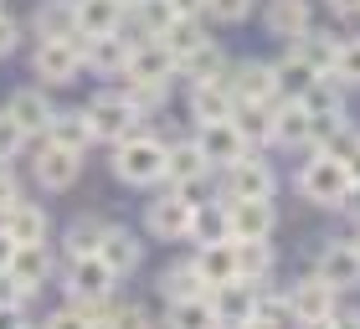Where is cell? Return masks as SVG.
<instances>
[{
    "label": "cell",
    "instance_id": "cell-34",
    "mask_svg": "<svg viewBox=\"0 0 360 329\" xmlns=\"http://www.w3.org/2000/svg\"><path fill=\"white\" fill-rule=\"evenodd\" d=\"M232 124H237V134L248 144H268L273 139V103H237Z\"/></svg>",
    "mask_w": 360,
    "mask_h": 329
},
{
    "label": "cell",
    "instance_id": "cell-51",
    "mask_svg": "<svg viewBox=\"0 0 360 329\" xmlns=\"http://www.w3.org/2000/svg\"><path fill=\"white\" fill-rule=\"evenodd\" d=\"M335 15H360V0H330Z\"/></svg>",
    "mask_w": 360,
    "mask_h": 329
},
{
    "label": "cell",
    "instance_id": "cell-15",
    "mask_svg": "<svg viewBox=\"0 0 360 329\" xmlns=\"http://www.w3.org/2000/svg\"><path fill=\"white\" fill-rule=\"evenodd\" d=\"M129 77H139V82H170L175 72H180V62H175V52L165 41H134V52H129V67H124Z\"/></svg>",
    "mask_w": 360,
    "mask_h": 329
},
{
    "label": "cell",
    "instance_id": "cell-44",
    "mask_svg": "<svg viewBox=\"0 0 360 329\" xmlns=\"http://www.w3.org/2000/svg\"><path fill=\"white\" fill-rule=\"evenodd\" d=\"M21 304H26V288L15 283L11 268H0V309H21Z\"/></svg>",
    "mask_w": 360,
    "mask_h": 329
},
{
    "label": "cell",
    "instance_id": "cell-33",
    "mask_svg": "<svg viewBox=\"0 0 360 329\" xmlns=\"http://www.w3.org/2000/svg\"><path fill=\"white\" fill-rule=\"evenodd\" d=\"M160 41H165L170 52H175V62H186L191 52H201V46H206L211 37L201 31V15H175V21L165 26V37H160Z\"/></svg>",
    "mask_w": 360,
    "mask_h": 329
},
{
    "label": "cell",
    "instance_id": "cell-4",
    "mask_svg": "<svg viewBox=\"0 0 360 329\" xmlns=\"http://www.w3.org/2000/svg\"><path fill=\"white\" fill-rule=\"evenodd\" d=\"M113 283H119V273L108 268L103 257H68V299L72 304H88V309H103L113 299Z\"/></svg>",
    "mask_w": 360,
    "mask_h": 329
},
{
    "label": "cell",
    "instance_id": "cell-49",
    "mask_svg": "<svg viewBox=\"0 0 360 329\" xmlns=\"http://www.w3.org/2000/svg\"><path fill=\"white\" fill-rule=\"evenodd\" d=\"M0 329H26V314L21 309H0Z\"/></svg>",
    "mask_w": 360,
    "mask_h": 329
},
{
    "label": "cell",
    "instance_id": "cell-55",
    "mask_svg": "<svg viewBox=\"0 0 360 329\" xmlns=\"http://www.w3.org/2000/svg\"><path fill=\"white\" fill-rule=\"evenodd\" d=\"M237 329H278V324H268V319H248V324H237Z\"/></svg>",
    "mask_w": 360,
    "mask_h": 329
},
{
    "label": "cell",
    "instance_id": "cell-7",
    "mask_svg": "<svg viewBox=\"0 0 360 329\" xmlns=\"http://www.w3.org/2000/svg\"><path fill=\"white\" fill-rule=\"evenodd\" d=\"M257 304H263V288L248 283V278H232V283H217V288H211V309H217L221 329H237V324L257 319Z\"/></svg>",
    "mask_w": 360,
    "mask_h": 329
},
{
    "label": "cell",
    "instance_id": "cell-9",
    "mask_svg": "<svg viewBox=\"0 0 360 329\" xmlns=\"http://www.w3.org/2000/svg\"><path fill=\"white\" fill-rule=\"evenodd\" d=\"M226 88L237 93V103H278L273 62H237V67L226 72Z\"/></svg>",
    "mask_w": 360,
    "mask_h": 329
},
{
    "label": "cell",
    "instance_id": "cell-13",
    "mask_svg": "<svg viewBox=\"0 0 360 329\" xmlns=\"http://www.w3.org/2000/svg\"><path fill=\"white\" fill-rule=\"evenodd\" d=\"M144 232L160 237V242H186V232H191V206L180 201L175 191L160 195V201L144 206Z\"/></svg>",
    "mask_w": 360,
    "mask_h": 329
},
{
    "label": "cell",
    "instance_id": "cell-12",
    "mask_svg": "<svg viewBox=\"0 0 360 329\" xmlns=\"http://www.w3.org/2000/svg\"><path fill=\"white\" fill-rule=\"evenodd\" d=\"M226 221H232V242H268L278 211L273 201H226Z\"/></svg>",
    "mask_w": 360,
    "mask_h": 329
},
{
    "label": "cell",
    "instance_id": "cell-28",
    "mask_svg": "<svg viewBox=\"0 0 360 329\" xmlns=\"http://www.w3.org/2000/svg\"><path fill=\"white\" fill-rule=\"evenodd\" d=\"M195 247L201 242H226L232 237V221H226V201L217 195V201H201V206H191V232H186Z\"/></svg>",
    "mask_w": 360,
    "mask_h": 329
},
{
    "label": "cell",
    "instance_id": "cell-1",
    "mask_svg": "<svg viewBox=\"0 0 360 329\" xmlns=\"http://www.w3.org/2000/svg\"><path fill=\"white\" fill-rule=\"evenodd\" d=\"M299 195L309 206H324V211H345L350 206V195H355V180L345 170V160H335V155H314L299 170Z\"/></svg>",
    "mask_w": 360,
    "mask_h": 329
},
{
    "label": "cell",
    "instance_id": "cell-26",
    "mask_svg": "<svg viewBox=\"0 0 360 329\" xmlns=\"http://www.w3.org/2000/svg\"><path fill=\"white\" fill-rule=\"evenodd\" d=\"M46 144H62V150H77V155H83L88 144H93L88 113H83V108H57L52 124H46Z\"/></svg>",
    "mask_w": 360,
    "mask_h": 329
},
{
    "label": "cell",
    "instance_id": "cell-46",
    "mask_svg": "<svg viewBox=\"0 0 360 329\" xmlns=\"http://www.w3.org/2000/svg\"><path fill=\"white\" fill-rule=\"evenodd\" d=\"M15 46H21V21H11V15L0 11V57H11Z\"/></svg>",
    "mask_w": 360,
    "mask_h": 329
},
{
    "label": "cell",
    "instance_id": "cell-47",
    "mask_svg": "<svg viewBox=\"0 0 360 329\" xmlns=\"http://www.w3.org/2000/svg\"><path fill=\"white\" fill-rule=\"evenodd\" d=\"M170 191H175L186 206H201V201H206V175H201V180H180V186H170Z\"/></svg>",
    "mask_w": 360,
    "mask_h": 329
},
{
    "label": "cell",
    "instance_id": "cell-25",
    "mask_svg": "<svg viewBox=\"0 0 360 329\" xmlns=\"http://www.w3.org/2000/svg\"><path fill=\"white\" fill-rule=\"evenodd\" d=\"M11 273H15V283L26 288V299H31L37 288H46V278H52V252H46V242L15 247V257H11Z\"/></svg>",
    "mask_w": 360,
    "mask_h": 329
},
{
    "label": "cell",
    "instance_id": "cell-2",
    "mask_svg": "<svg viewBox=\"0 0 360 329\" xmlns=\"http://www.w3.org/2000/svg\"><path fill=\"white\" fill-rule=\"evenodd\" d=\"M113 175L124 186H160L165 180V139L160 134H129L113 144Z\"/></svg>",
    "mask_w": 360,
    "mask_h": 329
},
{
    "label": "cell",
    "instance_id": "cell-27",
    "mask_svg": "<svg viewBox=\"0 0 360 329\" xmlns=\"http://www.w3.org/2000/svg\"><path fill=\"white\" fill-rule=\"evenodd\" d=\"M41 41H57V37H77V0H41L37 15H31Z\"/></svg>",
    "mask_w": 360,
    "mask_h": 329
},
{
    "label": "cell",
    "instance_id": "cell-57",
    "mask_svg": "<svg viewBox=\"0 0 360 329\" xmlns=\"http://www.w3.org/2000/svg\"><path fill=\"white\" fill-rule=\"evenodd\" d=\"M350 247H355V252H360V237H355V242H350Z\"/></svg>",
    "mask_w": 360,
    "mask_h": 329
},
{
    "label": "cell",
    "instance_id": "cell-36",
    "mask_svg": "<svg viewBox=\"0 0 360 329\" xmlns=\"http://www.w3.org/2000/svg\"><path fill=\"white\" fill-rule=\"evenodd\" d=\"M98 329H160L144 304H103L98 309Z\"/></svg>",
    "mask_w": 360,
    "mask_h": 329
},
{
    "label": "cell",
    "instance_id": "cell-41",
    "mask_svg": "<svg viewBox=\"0 0 360 329\" xmlns=\"http://www.w3.org/2000/svg\"><path fill=\"white\" fill-rule=\"evenodd\" d=\"M335 77L345 82V88H360V37L340 41V57H335Z\"/></svg>",
    "mask_w": 360,
    "mask_h": 329
},
{
    "label": "cell",
    "instance_id": "cell-21",
    "mask_svg": "<svg viewBox=\"0 0 360 329\" xmlns=\"http://www.w3.org/2000/svg\"><path fill=\"white\" fill-rule=\"evenodd\" d=\"M98 257H103L119 278H129V273L144 262V242H139L134 232H124V226H108L103 242H98Z\"/></svg>",
    "mask_w": 360,
    "mask_h": 329
},
{
    "label": "cell",
    "instance_id": "cell-20",
    "mask_svg": "<svg viewBox=\"0 0 360 329\" xmlns=\"http://www.w3.org/2000/svg\"><path fill=\"white\" fill-rule=\"evenodd\" d=\"M273 139L288 144V150H299V144L314 139V119H309V108L299 98H283V103H273Z\"/></svg>",
    "mask_w": 360,
    "mask_h": 329
},
{
    "label": "cell",
    "instance_id": "cell-52",
    "mask_svg": "<svg viewBox=\"0 0 360 329\" xmlns=\"http://www.w3.org/2000/svg\"><path fill=\"white\" fill-rule=\"evenodd\" d=\"M345 170H350V180H355V186H360V144H355V150L345 155Z\"/></svg>",
    "mask_w": 360,
    "mask_h": 329
},
{
    "label": "cell",
    "instance_id": "cell-3",
    "mask_svg": "<svg viewBox=\"0 0 360 329\" xmlns=\"http://www.w3.org/2000/svg\"><path fill=\"white\" fill-rule=\"evenodd\" d=\"M83 31L77 37H57V41H37V52H31V77L52 82V88H68V82H77V72H83Z\"/></svg>",
    "mask_w": 360,
    "mask_h": 329
},
{
    "label": "cell",
    "instance_id": "cell-24",
    "mask_svg": "<svg viewBox=\"0 0 360 329\" xmlns=\"http://www.w3.org/2000/svg\"><path fill=\"white\" fill-rule=\"evenodd\" d=\"M6 113L26 129V134H46V124H52V113H57V108H52V98H46L41 88H21V93H11Z\"/></svg>",
    "mask_w": 360,
    "mask_h": 329
},
{
    "label": "cell",
    "instance_id": "cell-23",
    "mask_svg": "<svg viewBox=\"0 0 360 329\" xmlns=\"http://www.w3.org/2000/svg\"><path fill=\"white\" fill-rule=\"evenodd\" d=\"M191 262H195V273H201L206 288L232 283V278H237V247H232V237H226V242H201V252H195Z\"/></svg>",
    "mask_w": 360,
    "mask_h": 329
},
{
    "label": "cell",
    "instance_id": "cell-39",
    "mask_svg": "<svg viewBox=\"0 0 360 329\" xmlns=\"http://www.w3.org/2000/svg\"><path fill=\"white\" fill-rule=\"evenodd\" d=\"M273 72H278V93H283V98H299V93L309 88V82L319 77V72L309 67V62H304L299 52H288L283 62H273Z\"/></svg>",
    "mask_w": 360,
    "mask_h": 329
},
{
    "label": "cell",
    "instance_id": "cell-19",
    "mask_svg": "<svg viewBox=\"0 0 360 329\" xmlns=\"http://www.w3.org/2000/svg\"><path fill=\"white\" fill-rule=\"evenodd\" d=\"M268 37L278 41H299L309 26H314V11H309V0H268Z\"/></svg>",
    "mask_w": 360,
    "mask_h": 329
},
{
    "label": "cell",
    "instance_id": "cell-43",
    "mask_svg": "<svg viewBox=\"0 0 360 329\" xmlns=\"http://www.w3.org/2000/svg\"><path fill=\"white\" fill-rule=\"evenodd\" d=\"M26 139H31V134H26V129H21V124H15V119H11V113H0V160H15V155H21V150H26Z\"/></svg>",
    "mask_w": 360,
    "mask_h": 329
},
{
    "label": "cell",
    "instance_id": "cell-11",
    "mask_svg": "<svg viewBox=\"0 0 360 329\" xmlns=\"http://www.w3.org/2000/svg\"><path fill=\"white\" fill-rule=\"evenodd\" d=\"M335 299L340 288H330L324 278H299V283L288 288V309H293V324H309V319H330L335 314Z\"/></svg>",
    "mask_w": 360,
    "mask_h": 329
},
{
    "label": "cell",
    "instance_id": "cell-50",
    "mask_svg": "<svg viewBox=\"0 0 360 329\" xmlns=\"http://www.w3.org/2000/svg\"><path fill=\"white\" fill-rule=\"evenodd\" d=\"M11 257H15V242H11L6 226H0V268H11Z\"/></svg>",
    "mask_w": 360,
    "mask_h": 329
},
{
    "label": "cell",
    "instance_id": "cell-42",
    "mask_svg": "<svg viewBox=\"0 0 360 329\" xmlns=\"http://www.w3.org/2000/svg\"><path fill=\"white\" fill-rule=\"evenodd\" d=\"M206 15L221 21V26H237V21L252 15V0H206Z\"/></svg>",
    "mask_w": 360,
    "mask_h": 329
},
{
    "label": "cell",
    "instance_id": "cell-45",
    "mask_svg": "<svg viewBox=\"0 0 360 329\" xmlns=\"http://www.w3.org/2000/svg\"><path fill=\"white\" fill-rule=\"evenodd\" d=\"M15 201H21V180L11 175V164H6V160H0V217H6Z\"/></svg>",
    "mask_w": 360,
    "mask_h": 329
},
{
    "label": "cell",
    "instance_id": "cell-17",
    "mask_svg": "<svg viewBox=\"0 0 360 329\" xmlns=\"http://www.w3.org/2000/svg\"><path fill=\"white\" fill-rule=\"evenodd\" d=\"M77 175H83V155H77V150L46 144V150L37 155V186H46V191H68V186H77Z\"/></svg>",
    "mask_w": 360,
    "mask_h": 329
},
{
    "label": "cell",
    "instance_id": "cell-30",
    "mask_svg": "<svg viewBox=\"0 0 360 329\" xmlns=\"http://www.w3.org/2000/svg\"><path fill=\"white\" fill-rule=\"evenodd\" d=\"M124 26V6L119 0H77V31L83 37H103V31Z\"/></svg>",
    "mask_w": 360,
    "mask_h": 329
},
{
    "label": "cell",
    "instance_id": "cell-56",
    "mask_svg": "<svg viewBox=\"0 0 360 329\" xmlns=\"http://www.w3.org/2000/svg\"><path fill=\"white\" fill-rule=\"evenodd\" d=\"M119 6H124V11H134V6H139V0H119Z\"/></svg>",
    "mask_w": 360,
    "mask_h": 329
},
{
    "label": "cell",
    "instance_id": "cell-8",
    "mask_svg": "<svg viewBox=\"0 0 360 329\" xmlns=\"http://www.w3.org/2000/svg\"><path fill=\"white\" fill-rule=\"evenodd\" d=\"M273 186H278V175L268 170L263 160H237L232 170H226L221 180V201H273Z\"/></svg>",
    "mask_w": 360,
    "mask_h": 329
},
{
    "label": "cell",
    "instance_id": "cell-22",
    "mask_svg": "<svg viewBox=\"0 0 360 329\" xmlns=\"http://www.w3.org/2000/svg\"><path fill=\"white\" fill-rule=\"evenodd\" d=\"M0 226L11 232L15 247H31V242H46V232H52V221H46V211L37 201H15L6 217H0Z\"/></svg>",
    "mask_w": 360,
    "mask_h": 329
},
{
    "label": "cell",
    "instance_id": "cell-54",
    "mask_svg": "<svg viewBox=\"0 0 360 329\" xmlns=\"http://www.w3.org/2000/svg\"><path fill=\"white\" fill-rule=\"evenodd\" d=\"M304 329H335V314H330V319H309Z\"/></svg>",
    "mask_w": 360,
    "mask_h": 329
},
{
    "label": "cell",
    "instance_id": "cell-6",
    "mask_svg": "<svg viewBox=\"0 0 360 329\" xmlns=\"http://www.w3.org/2000/svg\"><path fill=\"white\" fill-rule=\"evenodd\" d=\"M195 144H201V155L211 160V170H232L237 160L252 155V144L237 134L232 119H221V124H195Z\"/></svg>",
    "mask_w": 360,
    "mask_h": 329
},
{
    "label": "cell",
    "instance_id": "cell-18",
    "mask_svg": "<svg viewBox=\"0 0 360 329\" xmlns=\"http://www.w3.org/2000/svg\"><path fill=\"white\" fill-rule=\"evenodd\" d=\"M201 175H211V160L201 155L195 134L165 144V186H180V180H201Z\"/></svg>",
    "mask_w": 360,
    "mask_h": 329
},
{
    "label": "cell",
    "instance_id": "cell-38",
    "mask_svg": "<svg viewBox=\"0 0 360 329\" xmlns=\"http://www.w3.org/2000/svg\"><path fill=\"white\" fill-rule=\"evenodd\" d=\"M103 232H108L103 217H77V221L68 226V257H93L98 242H103Z\"/></svg>",
    "mask_w": 360,
    "mask_h": 329
},
{
    "label": "cell",
    "instance_id": "cell-40",
    "mask_svg": "<svg viewBox=\"0 0 360 329\" xmlns=\"http://www.w3.org/2000/svg\"><path fill=\"white\" fill-rule=\"evenodd\" d=\"M41 329H98V309H88V304H72V299H68V309L46 314V324H41Z\"/></svg>",
    "mask_w": 360,
    "mask_h": 329
},
{
    "label": "cell",
    "instance_id": "cell-5",
    "mask_svg": "<svg viewBox=\"0 0 360 329\" xmlns=\"http://www.w3.org/2000/svg\"><path fill=\"white\" fill-rule=\"evenodd\" d=\"M83 113H88V124H93V139H103V144H119L129 134H139V119H144V113L129 103V98H119L113 88L98 93Z\"/></svg>",
    "mask_w": 360,
    "mask_h": 329
},
{
    "label": "cell",
    "instance_id": "cell-37",
    "mask_svg": "<svg viewBox=\"0 0 360 329\" xmlns=\"http://www.w3.org/2000/svg\"><path fill=\"white\" fill-rule=\"evenodd\" d=\"M180 72H186L191 82H211V77H226L232 67H226V57H221V46L217 41H206L201 52H191L186 62H180Z\"/></svg>",
    "mask_w": 360,
    "mask_h": 329
},
{
    "label": "cell",
    "instance_id": "cell-53",
    "mask_svg": "<svg viewBox=\"0 0 360 329\" xmlns=\"http://www.w3.org/2000/svg\"><path fill=\"white\" fill-rule=\"evenodd\" d=\"M335 329H360V314H345V319H335Z\"/></svg>",
    "mask_w": 360,
    "mask_h": 329
},
{
    "label": "cell",
    "instance_id": "cell-35",
    "mask_svg": "<svg viewBox=\"0 0 360 329\" xmlns=\"http://www.w3.org/2000/svg\"><path fill=\"white\" fill-rule=\"evenodd\" d=\"M160 293L170 299H201V293H211L201 283V273H195V262H175V268H165V278H160Z\"/></svg>",
    "mask_w": 360,
    "mask_h": 329
},
{
    "label": "cell",
    "instance_id": "cell-48",
    "mask_svg": "<svg viewBox=\"0 0 360 329\" xmlns=\"http://www.w3.org/2000/svg\"><path fill=\"white\" fill-rule=\"evenodd\" d=\"M175 15H206V0H170Z\"/></svg>",
    "mask_w": 360,
    "mask_h": 329
},
{
    "label": "cell",
    "instance_id": "cell-14",
    "mask_svg": "<svg viewBox=\"0 0 360 329\" xmlns=\"http://www.w3.org/2000/svg\"><path fill=\"white\" fill-rule=\"evenodd\" d=\"M314 273H319L330 288L350 293V288H360V252H355L350 242H330V247H319V257H314Z\"/></svg>",
    "mask_w": 360,
    "mask_h": 329
},
{
    "label": "cell",
    "instance_id": "cell-31",
    "mask_svg": "<svg viewBox=\"0 0 360 329\" xmlns=\"http://www.w3.org/2000/svg\"><path fill=\"white\" fill-rule=\"evenodd\" d=\"M293 52H299V57H304V62H309L314 72H335V57H340V37H335V31H314V26H309L304 37L293 41Z\"/></svg>",
    "mask_w": 360,
    "mask_h": 329
},
{
    "label": "cell",
    "instance_id": "cell-10",
    "mask_svg": "<svg viewBox=\"0 0 360 329\" xmlns=\"http://www.w3.org/2000/svg\"><path fill=\"white\" fill-rule=\"evenodd\" d=\"M129 52H134V41H129L124 31H103V37L83 41V67L98 72V77H119L129 67Z\"/></svg>",
    "mask_w": 360,
    "mask_h": 329
},
{
    "label": "cell",
    "instance_id": "cell-29",
    "mask_svg": "<svg viewBox=\"0 0 360 329\" xmlns=\"http://www.w3.org/2000/svg\"><path fill=\"white\" fill-rule=\"evenodd\" d=\"M165 329H221L217 309H211V293H201V299H170Z\"/></svg>",
    "mask_w": 360,
    "mask_h": 329
},
{
    "label": "cell",
    "instance_id": "cell-32",
    "mask_svg": "<svg viewBox=\"0 0 360 329\" xmlns=\"http://www.w3.org/2000/svg\"><path fill=\"white\" fill-rule=\"evenodd\" d=\"M232 247H237V278H248V283L263 288L268 278H273V268H278L273 247L268 242H232Z\"/></svg>",
    "mask_w": 360,
    "mask_h": 329
},
{
    "label": "cell",
    "instance_id": "cell-16",
    "mask_svg": "<svg viewBox=\"0 0 360 329\" xmlns=\"http://www.w3.org/2000/svg\"><path fill=\"white\" fill-rule=\"evenodd\" d=\"M232 108H237V93L226 88V77L191 82V119L195 124H221V119H232Z\"/></svg>",
    "mask_w": 360,
    "mask_h": 329
}]
</instances>
